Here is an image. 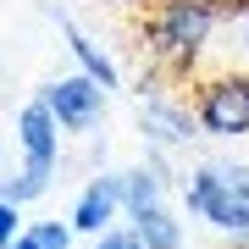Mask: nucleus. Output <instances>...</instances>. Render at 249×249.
Masks as SVG:
<instances>
[{"label":"nucleus","instance_id":"obj_1","mask_svg":"<svg viewBox=\"0 0 249 249\" xmlns=\"http://www.w3.org/2000/svg\"><path fill=\"white\" fill-rule=\"evenodd\" d=\"M216 11L199 0H155V11L144 17V55L160 72H188L199 61L205 39L216 34Z\"/></svg>","mask_w":249,"mask_h":249},{"label":"nucleus","instance_id":"obj_2","mask_svg":"<svg viewBox=\"0 0 249 249\" xmlns=\"http://www.w3.org/2000/svg\"><path fill=\"white\" fill-rule=\"evenodd\" d=\"M183 205L232 238H249V166H232V160L194 166L183 183Z\"/></svg>","mask_w":249,"mask_h":249},{"label":"nucleus","instance_id":"obj_3","mask_svg":"<svg viewBox=\"0 0 249 249\" xmlns=\"http://www.w3.org/2000/svg\"><path fill=\"white\" fill-rule=\"evenodd\" d=\"M55 116L45 100H28V106L17 111V144H22V172L11 183H0V194H6L11 205H28L39 199L45 188L55 183V172H61V133H55Z\"/></svg>","mask_w":249,"mask_h":249},{"label":"nucleus","instance_id":"obj_4","mask_svg":"<svg viewBox=\"0 0 249 249\" xmlns=\"http://www.w3.org/2000/svg\"><path fill=\"white\" fill-rule=\"evenodd\" d=\"M194 116L211 139H249V72H216L194 83Z\"/></svg>","mask_w":249,"mask_h":249},{"label":"nucleus","instance_id":"obj_5","mask_svg":"<svg viewBox=\"0 0 249 249\" xmlns=\"http://www.w3.org/2000/svg\"><path fill=\"white\" fill-rule=\"evenodd\" d=\"M39 100L50 106V116L61 122V133H94L106 122V89L89 72H72V78H50Z\"/></svg>","mask_w":249,"mask_h":249},{"label":"nucleus","instance_id":"obj_6","mask_svg":"<svg viewBox=\"0 0 249 249\" xmlns=\"http://www.w3.org/2000/svg\"><path fill=\"white\" fill-rule=\"evenodd\" d=\"M139 127H144V144H155V150H178V144H194L199 139V116L188 100H172L166 89H139Z\"/></svg>","mask_w":249,"mask_h":249},{"label":"nucleus","instance_id":"obj_7","mask_svg":"<svg viewBox=\"0 0 249 249\" xmlns=\"http://www.w3.org/2000/svg\"><path fill=\"white\" fill-rule=\"evenodd\" d=\"M116 211H122V172H100V178L83 183L78 205H72V227L100 238V232L116 222Z\"/></svg>","mask_w":249,"mask_h":249},{"label":"nucleus","instance_id":"obj_8","mask_svg":"<svg viewBox=\"0 0 249 249\" xmlns=\"http://www.w3.org/2000/svg\"><path fill=\"white\" fill-rule=\"evenodd\" d=\"M50 17H55V28H61V34H67V50H72V61H78L83 72H89V78L100 83V89H116V83H122V72H116V61H111V55L100 50V45H94L89 34H78L67 11H50Z\"/></svg>","mask_w":249,"mask_h":249},{"label":"nucleus","instance_id":"obj_9","mask_svg":"<svg viewBox=\"0 0 249 249\" xmlns=\"http://www.w3.org/2000/svg\"><path fill=\"white\" fill-rule=\"evenodd\" d=\"M160 194H166V178H160L155 166H144V160H139L133 172H122V211H127V216L160 205Z\"/></svg>","mask_w":249,"mask_h":249},{"label":"nucleus","instance_id":"obj_10","mask_svg":"<svg viewBox=\"0 0 249 249\" xmlns=\"http://www.w3.org/2000/svg\"><path fill=\"white\" fill-rule=\"evenodd\" d=\"M133 232L144 238V249H183V227L172 222L166 205H150V211L133 216Z\"/></svg>","mask_w":249,"mask_h":249},{"label":"nucleus","instance_id":"obj_11","mask_svg":"<svg viewBox=\"0 0 249 249\" xmlns=\"http://www.w3.org/2000/svg\"><path fill=\"white\" fill-rule=\"evenodd\" d=\"M67 244H72V222H67V227H61V222H34V227L17 232L11 249H67Z\"/></svg>","mask_w":249,"mask_h":249},{"label":"nucleus","instance_id":"obj_12","mask_svg":"<svg viewBox=\"0 0 249 249\" xmlns=\"http://www.w3.org/2000/svg\"><path fill=\"white\" fill-rule=\"evenodd\" d=\"M94 249H144V238H139L133 227H106L94 238Z\"/></svg>","mask_w":249,"mask_h":249},{"label":"nucleus","instance_id":"obj_13","mask_svg":"<svg viewBox=\"0 0 249 249\" xmlns=\"http://www.w3.org/2000/svg\"><path fill=\"white\" fill-rule=\"evenodd\" d=\"M17 211H22V205H11L6 194H0V249H11V244H17Z\"/></svg>","mask_w":249,"mask_h":249},{"label":"nucleus","instance_id":"obj_14","mask_svg":"<svg viewBox=\"0 0 249 249\" xmlns=\"http://www.w3.org/2000/svg\"><path fill=\"white\" fill-rule=\"evenodd\" d=\"M116 6H144V0H116Z\"/></svg>","mask_w":249,"mask_h":249},{"label":"nucleus","instance_id":"obj_15","mask_svg":"<svg viewBox=\"0 0 249 249\" xmlns=\"http://www.w3.org/2000/svg\"><path fill=\"white\" fill-rule=\"evenodd\" d=\"M0 155H6V150H0Z\"/></svg>","mask_w":249,"mask_h":249}]
</instances>
